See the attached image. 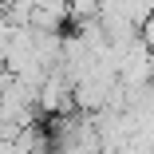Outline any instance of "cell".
<instances>
[{"label":"cell","instance_id":"obj_1","mask_svg":"<svg viewBox=\"0 0 154 154\" xmlns=\"http://www.w3.org/2000/svg\"><path fill=\"white\" fill-rule=\"evenodd\" d=\"M8 83H12V67H4V63H0V95L8 91Z\"/></svg>","mask_w":154,"mask_h":154}]
</instances>
